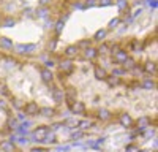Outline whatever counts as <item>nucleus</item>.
I'll use <instances>...</instances> for the list:
<instances>
[{"mask_svg": "<svg viewBox=\"0 0 158 152\" xmlns=\"http://www.w3.org/2000/svg\"><path fill=\"white\" fill-rule=\"evenodd\" d=\"M13 51H15L16 54H21V56H30V54H35L38 51V44L35 43H18L15 44V48H13Z\"/></svg>", "mask_w": 158, "mask_h": 152, "instance_id": "obj_1", "label": "nucleus"}, {"mask_svg": "<svg viewBox=\"0 0 158 152\" xmlns=\"http://www.w3.org/2000/svg\"><path fill=\"white\" fill-rule=\"evenodd\" d=\"M49 132V127L48 125H40L38 129H35L32 133H30V141H33V143H36V144H43V138H44V135Z\"/></svg>", "mask_w": 158, "mask_h": 152, "instance_id": "obj_2", "label": "nucleus"}, {"mask_svg": "<svg viewBox=\"0 0 158 152\" xmlns=\"http://www.w3.org/2000/svg\"><path fill=\"white\" fill-rule=\"evenodd\" d=\"M57 67L60 70V76H62V78H65V74H70V73L74 71V63L70 59H63V60L57 62Z\"/></svg>", "mask_w": 158, "mask_h": 152, "instance_id": "obj_3", "label": "nucleus"}, {"mask_svg": "<svg viewBox=\"0 0 158 152\" xmlns=\"http://www.w3.org/2000/svg\"><path fill=\"white\" fill-rule=\"evenodd\" d=\"M22 112L25 116L36 117V116H40V105L36 101H27V103H24V106H22Z\"/></svg>", "mask_w": 158, "mask_h": 152, "instance_id": "obj_4", "label": "nucleus"}, {"mask_svg": "<svg viewBox=\"0 0 158 152\" xmlns=\"http://www.w3.org/2000/svg\"><path fill=\"white\" fill-rule=\"evenodd\" d=\"M150 124H152V119H150L149 116H141V117L135 122V125H136V130L139 132V135H142V133L146 132L147 129H150Z\"/></svg>", "mask_w": 158, "mask_h": 152, "instance_id": "obj_5", "label": "nucleus"}, {"mask_svg": "<svg viewBox=\"0 0 158 152\" xmlns=\"http://www.w3.org/2000/svg\"><path fill=\"white\" fill-rule=\"evenodd\" d=\"M118 124H120V127H123V129H127V130L135 129V119L131 117V114H128V112H122L120 114Z\"/></svg>", "mask_w": 158, "mask_h": 152, "instance_id": "obj_6", "label": "nucleus"}, {"mask_svg": "<svg viewBox=\"0 0 158 152\" xmlns=\"http://www.w3.org/2000/svg\"><path fill=\"white\" fill-rule=\"evenodd\" d=\"M128 57H130L128 51H127V49H123V48H120L118 51H115V53L112 54V62L115 63V65L122 67V63H123V62H125Z\"/></svg>", "mask_w": 158, "mask_h": 152, "instance_id": "obj_7", "label": "nucleus"}, {"mask_svg": "<svg viewBox=\"0 0 158 152\" xmlns=\"http://www.w3.org/2000/svg\"><path fill=\"white\" fill-rule=\"evenodd\" d=\"M142 74H147V76H153L156 74V71H158V67H156V62L155 60H147V62H144L142 63Z\"/></svg>", "mask_w": 158, "mask_h": 152, "instance_id": "obj_8", "label": "nucleus"}, {"mask_svg": "<svg viewBox=\"0 0 158 152\" xmlns=\"http://www.w3.org/2000/svg\"><path fill=\"white\" fill-rule=\"evenodd\" d=\"M68 109H70L71 114H74V116H85V111H87L84 101H79V100H76L71 106H68Z\"/></svg>", "mask_w": 158, "mask_h": 152, "instance_id": "obj_9", "label": "nucleus"}, {"mask_svg": "<svg viewBox=\"0 0 158 152\" xmlns=\"http://www.w3.org/2000/svg\"><path fill=\"white\" fill-rule=\"evenodd\" d=\"M40 76H41V81L44 82V84H54V81H56V74L52 73V70H49V68H44V67H41L40 68Z\"/></svg>", "mask_w": 158, "mask_h": 152, "instance_id": "obj_10", "label": "nucleus"}, {"mask_svg": "<svg viewBox=\"0 0 158 152\" xmlns=\"http://www.w3.org/2000/svg\"><path fill=\"white\" fill-rule=\"evenodd\" d=\"M49 91H51L52 100H54L57 105L63 103V100H65V92H63V89H60V87H57V86H52Z\"/></svg>", "mask_w": 158, "mask_h": 152, "instance_id": "obj_11", "label": "nucleus"}, {"mask_svg": "<svg viewBox=\"0 0 158 152\" xmlns=\"http://www.w3.org/2000/svg\"><path fill=\"white\" fill-rule=\"evenodd\" d=\"M79 54H81V51H79V48H77L76 44H68L67 48L63 49V56H65V59L73 60V59H76Z\"/></svg>", "mask_w": 158, "mask_h": 152, "instance_id": "obj_12", "label": "nucleus"}, {"mask_svg": "<svg viewBox=\"0 0 158 152\" xmlns=\"http://www.w3.org/2000/svg\"><path fill=\"white\" fill-rule=\"evenodd\" d=\"M128 54L130 53H133V54H141L142 51H144V46H142V41H139L138 38H133L130 43H128Z\"/></svg>", "mask_w": 158, "mask_h": 152, "instance_id": "obj_13", "label": "nucleus"}, {"mask_svg": "<svg viewBox=\"0 0 158 152\" xmlns=\"http://www.w3.org/2000/svg\"><path fill=\"white\" fill-rule=\"evenodd\" d=\"M51 8L49 6H38L36 10H33V16L38 19H48L49 18Z\"/></svg>", "mask_w": 158, "mask_h": 152, "instance_id": "obj_14", "label": "nucleus"}, {"mask_svg": "<svg viewBox=\"0 0 158 152\" xmlns=\"http://www.w3.org/2000/svg\"><path fill=\"white\" fill-rule=\"evenodd\" d=\"M82 54H84V59H87V60H95L98 57V51L95 46H89L82 51Z\"/></svg>", "mask_w": 158, "mask_h": 152, "instance_id": "obj_15", "label": "nucleus"}, {"mask_svg": "<svg viewBox=\"0 0 158 152\" xmlns=\"http://www.w3.org/2000/svg\"><path fill=\"white\" fill-rule=\"evenodd\" d=\"M13 48H15V43H13L11 38L0 36V49L2 51H13Z\"/></svg>", "mask_w": 158, "mask_h": 152, "instance_id": "obj_16", "label": "nucleus"}, {"mask_svg": "<svg viewBox=\"0 0 158 152\" xmlns=\"http://www.w3.org/2000/svg\"><path fill=\"white\" fill-rule=\"evenodd\" d=\"M106 36H108V30L106 29H98L94 36H92V41H98V43H103L106 41Z\"/></svg>", "mask_w": 158, "mask_h": 152, "instance_id": "obj_17", "label": "nucleus"}, {"mask_svg": "<svg viewBox=\"0 0 158 152\" xmlns=\"http://www.w3.org/2000/svg\"><path fill=\"white\" fill-rule=\"evenodd\" d=\"M94 74H95V78L98 81H104V79H106V76H108V71H106V68L101 67V65H95Z\"/></svg>", "mask_w": 158, "mask_h": 152, "instance_id": "obj_18", "label": "nucleus"}, {"mask_svg": "<svg viewBox=\"0 0 158 152\" xmlns=\"http://www.w3.org/2000/svg\"><path fill=\"white\" fill-rule=\"evenodd\" d=\"M97 117H98L101 122H106V120H111V119H112V112H111L109 109H106V108H101V109H98V112H97Z\"/></svg>", "mask_w": 158, "mask_h": 152, "instance_id": "obj_19", "label": "nucleus"}, {"mask_svg": "<svg viewBox=\"0 0 158 152\" xmlns=\"http://www.w3.org/2000/svg\"><path fill=\"white\" fill-rule=\"evenodd\" d=\"M15 25H16V19L13 18V16H10V15L3 16V19L0 21V27H6V29H11V27H15Z\"/></svg>", "mask_w": 158, "mask_h": 152, "instance_id": "obj_20", "label": "nucleus"}, {"mask_svg": "<svg viewBox=\"0 0 158 152\" xmlns=\"http://www.w3.org/2000/svg\"><path fill=\"white\" fill-rule=\"evenodd\" d=\"M139 86H141V89H144V91H153V89H156V81L153 78H147V79H144Z\"/></svg>", "mask_w": 158, "mask_h": 152, "instance_id": "obj_21", "label": "nucleus"}, {"mask_svg": "<svg viewBox=\"0 0 158 152\" xmlns=\"http://www.w3.org/2000/svg\"><path fill=\"white\" fill-rule=\"evenodd\" d=\"M0 149H2V152H16L15 143H11L10 139H5V141L0 143Z\"/></svg>", "mask_w": 158, "mask_h": 152, "instance_id": "obj_22", "label": "nucleus"}, {"mask_svg": "<svg viewBox=\"0 0 158 152\" xmlns=\"http://www.w3.org/2000/svg\"><path fill=\"white\" fill-rule=\"evenodd\" d=\"M40 116L54 117V116H56V108H51V106H40Z\"/></svg>", "mask_w": 158, "mask_h": 152, "instance_id": "obj_23", "label": "nucleus"}, {"mask_svg": "<svg viewBox=\"0 0 158 152\" xmlns=\"http://www.w3.org/2000/svg\"><path fill=\"white\" fill-rule=\"evenodd\" d=\"M43 144H57V135L49 130L43 138Z\"/></svg>", "mask_w": 158, "mask_h": 152, "instance_id": "obj_24", "label": "nucleus"}, {"mask_svg": "<svg viewBox=\"0 0 158 152\" xmlns=\"http://www.w3.org/2000/svg\"><path fill=\"white\" fill-rule=\"evenodd\" d=\"M138 65V62H136V59H133V57H128L123 63H122V68L125 70V71H131L135 67Z\"/></svg>", "mask_w": 158, "mask_h": 152, "instance_id": "obj_25", "label": "nucleus"}, {"mask_svg": "<svg viewBox=\"0 0 158 152\" xmlns=\"http://www.w3.org/2000/svg\"><path fill=\"white\" fill-rule=\"evenodd\" d=\"M63 27H65V22L59 18L56 22H54V27H52V30H54V33H56V36L59 38L60 35H62V32H63Z\"/></svg>", "mask_w": 158, "mask_h": 152, "instance_id": "obj_26", "label": "nucleus"}, {"mask_svg": "<svg viewBox=\"0 0 158 152\" xmlns=\"http://www.w3.org/2000/svg\"><path fill=\"white\" fill-rule=\"evenodd\" d=\"M122 24H123V22H122V18H120V16H115L114 19H111V21H109L108 29H106V30H108V32H109V30H115V29L118 27V25H122Z\"/></svg>", "mask_w": 158, "mask_h": 152, "instance_id": "obj_27", "label": "nucleus"}, {"mask_svg": "<svg viewBox=\"0 0 158 152\" xmlns=\"http://www.w3.org/2000/svg\"><path fill=\"white\" fill-rule=\"evenodd\" d=\"M104 81L108 82V86H109V87H117V86H120V82H122V79H120V78H117V76H112V74H108Z\"/></svg>", "mask_w": 158, "mask_h": 152, "instance_id": "obj_28", "label": "nucleus"}, {"mask_svg": "<svg viewBox=\"0 0 158 152\" xmlns=\"http://www.w3.org/2000/svg\"><path fill=\"white\" fill-rule=\"evenodd\" d=\"M76 125H77V130L85 132V130H89V129H92V127H94V122H90V120L84 119V120H77Z\"/></svg>", "mask_w": 158, "mask_h": 152, "instance_id": "obj_29", "label": "nucleus"}, {"mask_svg": "<svg viewBox=\"0 0 158 152\" xmlns=\"http://www.w3.org/2000/svg\"><path fill=\"white\" fill-rule=\"evenodd\" d=\"M114 3L117 5V10H118V13H120V15L130 8V2H128V0H115Z\"/></svg>", "mask_w": 158, "mask_h": 152, "instance_id": "obj_30", "label": "nucleus"}, {"mask_svg": "<svg viewBox=\"0 0 158 152\" xmlns=\"http://www.w3.org/2000/svg\"><path fill=\"white\" fill-rule=\"evenodd\" d=\"M97 51H98V56H109V43H106V41H103V43H100V46L97 48Z\"/></svg>", "mask_w": 158, "mask_h": 152, "instance_id": "obj_31", "label": "nucleus"}, {"mask_svg": "<svg viewBox=\"0 0 158 152\" xmlns=\"http://www.w3.org/2000/svg\"><path fill=\"white\" fill-rule=\"evenodd\" d=\"M76 46L79 48V51H84L85 48L92 46V38H84V40H79V41L76 43Z\"/></svg>", "mask_w": 158, "mask_h": 152, "instance_id": "obj_32", "label": "nucleus"}, {"mask_svg": "<svg viewBox=\"0 0 158 152\" xmlns=\"http://www.w3.org/2000/svg\"><path fill=\"white\" fill-rule=\"evenodd\" d=\"M127 74V71L122 68V67H118V65H115L114 68H112V76H117V78H123V76Z\"/></svg>", "mask_w": 158, "mask_h": 152, "instance_id": "obj_33", "label": "nucleus"}, {"mask_svg": "<svg viewBox=\"0 0 158 152\" xmlns=\"http://www.w3.org/2000/svg\"><path fill=\"white\" fill-rule=\"evenodd\" d=\"M84 136H85V132H82V130L71 132V139H73V141H81Z\"/></svg>", "mask_w": 158, "mask_h": 152, "instance_id": "obj_34", "label": "nucleus"}, {"mask_svg": "<svg viewBox=\"0 0 158 152\" xmlns=\"http://www.w3.org/2000/svg\"><path fill=\"white\" fill-rule=\"evenodd\" d=\"M57 43H59V38H57V36H52L51 40H49V44H48V48H49V53H54L56 48H57Z\"/></svg>", "mask_w": 158, "mask_h": 152, "instance_id": "obj_35", "label": "nucleus"}, {"mask_svg": "<svg viewBox=\"0 0 158 152\" xmlns=\"http://www.w3.org/2000/svg\"><path fill=\"white\" fill-rule=\"evenodd\" d=\"M16 63H18V60H16L15 57H6V59H5V67H6V68H15Z\"/></svg>", "mask_w": 158, "mask_h": 152, "instance_id": "obj_36", "label": "nucleus"}, {"mask_svg": "<svg viewBox=\"0 0 158 152\" xmlns=\"http://www.w3.org/2000/svg\"><path fill=\"white\" fill-rule=\"evenodd\" d=\"M144 5H147L150 10L156 11L158 10V0H144Z\"/></svg>", "mask_w": 158, "mask_h": 152, "instance_id": "obj_37", "label": "nucleus"}, {"mask_svg": "<svg viewBox=\"0 0 158 152\" xmlns=\"http://www.w3.org/2000/svg\"><path fill=\"white\" fill-rule=\"evenodd\" d=\"M71 8L73 10H81V11H85V6L82 3V0H74V2L71 3Z\"/></svg>", "mask_w": 158, "mask_h": 152, "instance_id": "obj_38", "label": "nucleus"}, {"mask_svg": "<svg viewBox=\"0 0 158 152\" xmlns=\"http://www.w3.org/2000/svg\"><path fill=\"white\" fill-rule=\"evenodd\" d=\"M82 3H84L85 10H89V8H95V6H98V0H82Z\"/></svg>", "mask_w": 158, "mask_h": 152, "instance_id": "obj_39", "label": "nucleus"}, {"mask_svg": "<svg viewBox=\"0 0 158 152\" xmlns=\"http://www.w3.org/2000/svg\"><path fill=\"white\" fill-rule=\"evenodd\" d=\"M43 63H44V68H49V70H52V68L57 65V62H56L54 59H46Z\"/></svg>", "mask_w": 158, "mask_h": 152, "instance_id": "obj_40", "label": "nucleus"}, {"mask_svg": "<svg viewBox=\"0 0 158 152\" xmlns=\"http://www.w3.org/2000/svg\"><path fill=\"white\" fill-rule=\"evenodd\" d=\"M0 95H2V97H10V95H11L10 89H8L5 84H0Z\"/></svg>", "mask_w": 158, "mask_h": 152, "instance_id": "obj_41", "label": "nucleus"}, {"mask_svg": "<svg viewBox=\"0 0 158 152\" xmlns=\"http://www.w3.org/2000/svg\"><path fill=\"white\" fill-rule=\"evenodd\" d=\"M8 127H10V130L15 132L18 127H19V122H18L16 119H10V120H8Z\"/></svg>", "mask_w": 158, "mask_h": 152, "instance_id": "obj_42", "label": "nucleus"}, {"mask_svg": "<svg viewBox=\"0 0 158 152\" xmlns=\"http://www.w3.org/2000/svg\"><path fill=\"white\" fill-rule=\"evenodd\" d=\"M142 13H144V8H142V6H139V8H136L135 11H131V18L136 19L138 16H141V15H142Z\"/></svg>", "mask_w": 158, "mask_h": 152, "instance_id": "obj_43", "label": "nucleus"}, {"mask_svg": "<svg viewBox=\"0 0 158 152\" xmlns=\"http://www.w3.org/2000/svg\"><path fill=\"white\" fill-rule=\"evenodd\" d=\"M125 152H138V146L135 143H130L125 146Z\"/></svg>", "mask_w": 158, "mask_h": 152, "instance_id": "obj_44", "label": "nucleus"}, {"mask_svg": "<svg viewBox=\"0 0 158 152\" xmlns=\"http://www.w3.org/2000/svg\"><path fill=\"white\" fill-rule=\"evenodd\" d=\"M115 0H98V6H111Z\"/></svg>", "mask_w": 158, "mask_h": 152, "instance_id": "obj_45", "label": "nucleus"}, {"mask_svg": "<svg viewBox=\"0 0 158 152\" xmlns=\"http://www.w3.org/2000/svg\"><path fill=\"white\" fill-rule=\"evenodd\" d=\"M11 105L15 106L16 109H19V111H22V106H24V105L21 103V101H19L18 98H13V100H11Z\"/></svg>", "mask_w": 158, "mask_h": 152, "instance_id": "obj_46", "label": "nucleus"}, {"mask_svg": "<svg viewBox=\"0 0 158 152\" xmlns=\"http://www.w3.org/2000/svg\"><path fill=\"white\" fill-rule=\"evenodd\" d=\"M51 127H52V129H51V132H54V133H56L57 130H60L62 127H65V125H63V122H56V124H52Z\"/></svg>", "mask_w": 158, "mask_h": 152, "instance_id": "obj_47", "label": "nucleus"}, {"mask_svg": "<svg viewBox=\"0 0 158 152\" xmlns=\"http://www.w3.org/2000/svg\"><path fill=\"white\" fill-rule=\"evenodd\" d=\"M29 141L30 139L27 136H18V139H16V143H19V144H29Z\"/></svg>", "mask_w": 158, "mask_h": 152, "instance_id": "obj_48", "label": "nucleus"}, {"mask_svg": "<svg viewBox=\"0 0 158 152\" xmlns=\"http://www.w3.org/2000/svg\"><path fill=\"white\" fill-rule=\"evenodd\" d=\"M131 73H133L135 76H138V78H139V76L142 74V68L139 67V63H138V65H136V67H135L133 70H131Z\"/></svg>", "mask_w": 158, "mask_h": 152, "instance_id": "obj_49", "label": "nucleus"}, {"mask_svg": "<svg viewBox=\"0 0 158 152\" xmlns=\"http://www.w3.org/2000/svg\"><path fill=\"white\" fill-rule=\"evenodd\" d=\"M25 117H27V116H25V114H24V112H22V111H19V112H18V116H16V117H15V119H16V120H18V122H21V124H22V122H24V120H25Z\"/></svg>", "mask_w": 158, "mask_h": 152, "instance_id": "obj_50", "label": "nucleus"}, {"mask_svg": "<svg viewBox=\"0 0 158 152\" xmlns=\"http://www.w3.org/2000/svg\"><path fill=\"white\" fill-rule=\"evenodd\" d=\"M52 0H38V6H49Z\"/></svg>", "mask_w": 158, "mask_h": 152, "instance_id": "obj_51", "label": "nucleus"}, {"mask_svg": "<svg viewBox=\"0 0 158 152\" xmlns=\"http://www.w3.org/2000/svg\"><path fill=\"white\" fill-rule=\"evenodd\" d=\"M22 13H24V16H25V15H27V16H29V18H35V16H33V10H32V8H30V6H29V8H27V10H24V11H22Z\"/></svg>", "mask_w": 158, "mask_h": 152, "instance_id": "obj_52", "label": "nucleus"}, {"mask_svg": "<svg viewBox=\"0 0 158 152\" xmlns=\"http://www.w3.org/2000/svg\"><path fill=\"white\" fill-rule=\"evenodd\" d=\"M57 150H59V152H70V150H71V146H59Z\"/></svg>", "mask_w": 158, "mask_h": 152, "instance_id": "obj_53", "label": "nucleus"}, {"mask_svg": "<svg viewBox=\"0 0 158 152\" xmlns=\"http://www.w3.org/2000/svg\"><path fill=\"white\" fill-rule=\"evenodd\" d=\"M104 141H106V138H104V136H100V138L97 139V144L101 146V144H104Z\"/></svg>", "mask_w": 158, "mask_h": 152, "instance_id": "obj_54", "label": "nucleus"}, {"mask_svg": "<svg viewBox=\"0 0 158 152\" xmlns=\"http://www.w3.org/2000/svg\"><path fill=\"white\" fill-rule=\"evenodd\" d=\"M30 152H46V150H44L43 147H33V149H32Z\"/></svg>", "mask_w": 158, "mask_h": 152, "instance_id": "obj_55", "label": "nucleus"}, {"mask_svg": "<svg viewBox=\"0 0 158 152\" xmlns=\"http://www.w3.org/2000/svg\"><path fill=\"white\" fill-rule=\"evenodd\" d=\"M0 109H6V103L3 100H0Z\"/></svg>", "mask_w": 158, "mask_h": 152, "instance_id": "obj_56", "label": "nucleus"}, {"mask_svg": "<svg viewBox=\"0 0 158 152\" xmlns=\"http://www.w3.org/2000/svg\"><path fill=\"white\" fill-rule=\"evenodd\" d=\"M138 152H150V150H141V149H138Z\"/></svg>", "mask_w": 158, "mask_h": 152, "instance_id": "obj_57", "label": "nucleus"}, {"mask_svg": "<svg viewBox=\"0 0 158 152\" xmlns=\"http://www.w3.org/2000/svg\"><path fill=\"white\" fill-rule=\"evenodd\" d=\"M3 19V15H2V13H0V21H2Z\"/></svg>", "mask_w": 158, "mask_h": 152, "instance_id": "obj_58", "label": "nucleus"}]
</instances>
